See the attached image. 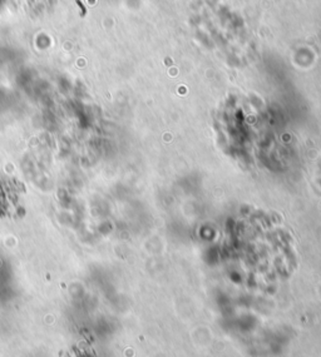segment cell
Segmentation results:
<instances>
[{
	"label": "cell",
	"instance_id": "cell-1",
	"mask_svg": "<svg viewBox=\"0 0 321 357\" xmlns=\"http://www.w3.org/2000/svg\"><path fill=\"white\" fill-rule=\"evenodd\" d=\"M76 3H78V6H80V9H82V16H84L86 14V9H84V6H83V4L79 2V0H76Z\"/></svg>",
	"mask_w": 321,
	"mask_h": 357
}]
</instances>
